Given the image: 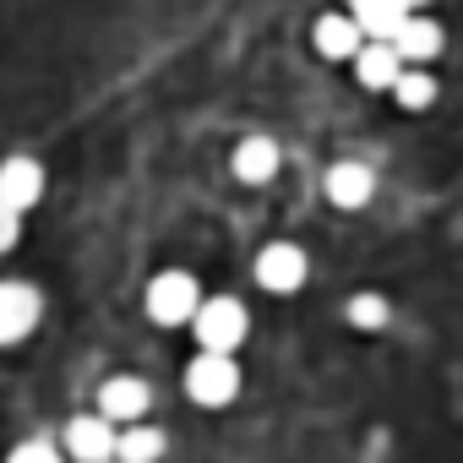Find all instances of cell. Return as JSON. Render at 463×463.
<instances>
[{
    "label": "cell",
    "mask_w": 463,
    "mask_h": 463,
    "mask_svg": "<svg viewBox=\"0 0 463 463\" xmlns=\"http://www.w3.org/2000/svg\"><path fill=\"white\" fill-rule=\"evenodd\" d=\"M202 284L185 273V268H164L147 279V317L158 327H191V317L202 311Z\"/></svg>",
    "instance_id": "cell-1"
},
{
    "label": "cell",
    "mask_w": 463,
    "mask_h": 463,
    "mask_svg": "<svg viewBox=\"0 0 463 463\" xmlns=\"http://www.w3.org/2000/svg\"><path fill=\"white\" fill-rule=\"evenodd\" d=\"M191 333H196V349H207V354H235V349L246 344V333H251V317H246L241 300L213 295V300H202V311L191 317Z\"/></svg>",
    "instance_id": "cell-2"
},
{
    "label": "cell",
    "mask_w": 463,
    "mask_h": 463,
    "mask_svg": "<svg viewBox=\"0 0 463 463\" xmlns=\"http://www.w3.org/2000/svg\"><path fill=\"white\" fill-rule=\"evenodd\" d=\"M185 398L202 409H229L241 398V365L235 354H207L196 349V360L185 365Z\"/></svg>",
    "instance_id": "cell-3"
},
{
    "label": "cell",
    "mask_w": 463,
    "mask_h": 463,
    "mask_svg": "<svg viewBox=\"0 0 463 463\" xmlns=\"http://www.w3.org/2000/svg\"><path fill=\"white\" fill-rule=\"evenodd\" d=\"M115 441H120V425L104 420L99 409L66 420V430H61V452L71 463H115Z\"/></svg>",
    "instance_id": "cell-4"
},
{
    "label": "cell",
    "mask_w": 463,
    "mask_h": 463,
    "mask_svg": "<svg viewBox=\"0 0 463 463\" xmlns=\"http://www.w3.org/2000/svg\"><path fill=\"white\" fill-rule=\"evenodd\" d=\"M306 279H311V262H306L300 246L273 241V246L257 251V284H262L268 295H295V289H306Z\"/></svg>",
    "instance_id": "cell-5"
},
{
    "label": "cell",
    "mask_w": 463,
    "mask_h": 463,
    "mask_svg": "<svg viewBox=\"0 0 463 463\" xmlns=\"http://www.w3.org/2000/svg\"><path fill=\"white\" fill-rule=\"evenodd\" d=\"M39 327V289L17 284V279H0V349L23 344Z\"/></svg>",
    "instance_id": "cell-6"
},
{
    "label": "cell",
    "mask_w": 463,
    "mask_h": 463,
    "mask_svg": "<svg viewBox=\"0 0 463 463\" xmlns=\"http://www.w3.org/2000/svg\"><path fill=\"white\" fill-rule=\"evenodd\" d=\"M39 202H44V169L33 158H6L0 164V207L28 218Z\"/></svg>",
    "instance_id": "cell-7"
},
{
    "label": "cell",
    "mask_w": 463,
    "mask_h": 463,
    "mask_svg": "<svg viewBox=\"0 0 463 463\" xmlns=\"http://www.w3.org/2000/svg\"><path fill=\"white\" fill-rule=\"evenodd\" d=\"M147 409H153V387L142 376H109L99 387V414L115 420V425H137Z\"/></svg>",
    "instance_id": "cell-8"
},
{
    "label": "cell",
    "mask_w": 463,
    "mask_h": 463,
    "mask_svg": "<svg viewBox=\"0 0 463 463\" xmlns=\"http://www.w3.org/2000/svg\"><path fill=\"white\" fill-rule=\"evenodd\" d=\"M311 44H317L322 61H354L360 44H365V33H360L354 12H322V17L311 23Z\"/></svg>",
    "instance_id": "cell-9"
},
{
    "label": "cell",
    "mask_w": 463,
    "mask_h": 463,
    "mask_svg": "<svg viewBox=\"0 0 463 463\" xmlns=\"http://www.w3.org/2000/svg\"><path fill=\"white\" fill-rule=\"evenodd\" d=\"M349 66H354V82H360L365 93H392V82L403 77V55H398L392 44H382V39H365Z\"/></svg>",
    "instance_id": "cell-10"
},
{
    "label": "cell",
    "mask_w": 463,
    "mask_h": 463,
    "mask_svg": "<svg viewBox=\"0 0 463 463\" xmlns=\"http://www.w3.org/2000/svg\"><path fill=\"white\" fill-rule=\"evenodd\" d=\"M322 191H327V202H333V207H344V213H360V207L376 196V175H371L365 164H354V158H338V164L327 169Z\"/></svg>",
    "instance_id": "cell-11"
},
{
    "label": "cell",
    "mask_w": 463,
    "mask_h": 463,
    "mask_svg": "<svg viewBox=\"0 0 463 463\" xmlns=\"http://www.w3.org/2000/svg\"><path fill=\"white\" fill-rule=\"evenodd\" d=\"M392 50L403 55V66H430V61L447 50V33H441V23H430L425 12H414V17L392 33Z\"/></svg>",
    "instance_id": "cell-12"
},
{
    "label": "cell",
    "mask_w": 463,
    "mask_h": 463,
    "mask_svg": "<svg viewBox=\"0 0 463 463\" xmlns=\"http://www.w3.org/2000/svg\"><path fill=\"white\" fill-rule=\"evenodd\" d=\"M279 142L273 137H262V131H251L241 147H235V158H229V164H235V180H246V185H268L273 175H279Z\"/></svg>",
    "instance_id": "cell-13"
},
{
    "label": "cell",
    "mask_w": 463,
    "mask_h": 463,
    "mask_svg": "<svg viewBox=\"0 0 463 463\" xmlns=\"http://www.w3.org/2000/svg\"><path fill=\"white\" fill-rule=\"evenodd\" d=\"M349 12H354L360 33H365V39H382V44H392V33L414 17V12L398 6V0H349Z\"/></svg>",
    "instance_id": "cell-14"
},
{
    "label": "cell",
    "mask_w": 463,
    "mask_h": 463,
    "mask_svg": "<svg viewBox=\"0 0 463 463\" xmlns=\"http://www.w3.org/2000/svg\"><path fill=\"white\" fill-rule=\"evenodd\" d=\"M164 458V436L153 425H120V441H115V463H158Z\"/></svg>",
    "instance_id": "cell-15"
},
{
    "label": "cell",
    "mask_w": 463,
    "mask_h": 463,
    "mask_svg": "<svg viewBox=\"0 0 463 463\" xmlns=\"http://www.w3.org/2000/svg\"><path fill=\"white\" fill-rule=\"evenodd\" d=\"M392 99H398L403 109H430V104H436V77H430L425 66H403V77L392 82Z\"/></svg>",
    "instance_id": "cell-16"
},
{
    "label": "cell",
    "mask_w": 463,
    "mask_h": 463,
    "mask_svg": "<svg viewBox=\"0 0 463 463\" xmlns=\"http://www.w3.org/2000/svg\"><path fill=\"white\" fill-rule=\"evenodd\" d=\"M344 317H349L354 327H365V333H371V327H382V322H387V300H382V295H354Z\"/></svg>",
    "instance_id": "cell-17"
},
{
    "label": "cell",
    "mask_w": 463,
    "mask_h": 463,
    "mask_svg": "<svg viewBox=\"0 0 463 463\" xmlns=\"http://www.w3.org/2000/svg\"><path fill=\"white\" fill-rule=\"evenodd\" d=\"M6 463H71L55 441H17L12 452H6Z\"/></svg>",
    "instance_id": "cell-18"
},
{
    "label": "cell",
    "mask_w": 463,
    "mask_h": 463,
    "mask_svg": "<svg viewBox=\"0 0 463 463\" xmlns=\"http://www.w3.org/2000/svg\"><path fill=\"white\" fill-rule=\"evenodd\" d=\"M23 241V218L17 213H6V207H0V251H12Z\"/></svg>",
    "instance_id": "cell-19"
},
{
    "label": "cell",
    "mask_w": 463,
    "mask_h": 463,
    "mask_svg": "<svg viewBox=\"0 0 463 463\" xmlns=\"http://www.w3.org/2000/svg\"><path fill=\"white\" fill-rule=\"evenodd\" d=\"M398 6H403V12H425V6H430V0H398Z\"/></svg>",
    "instance_id": "cell-20"
}]
</instances>
